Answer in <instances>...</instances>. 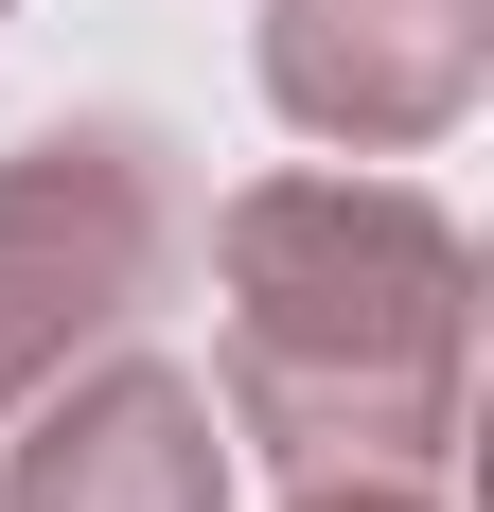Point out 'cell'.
I'll return each mask as SVG.
<instances>
[{"label": "cell", "instance_id": "1", "mask_svg": "<svg viewBox=\"0 0 494 512\" xmlns=\"http://www.w3.org/2000/svg\"><path fill=\"white\" fill-rule=\"evenodd\" d=\"M230 424L283 477H424L477 371V248L406 177H247L212 212Z\"/></svg>", "mask_w": 494, "mask_h": 512}, {"label": "cell", "instance_id": "2", "mask_svg": "<svg viewBox=\"0 0 494 512\" xmlns=\"http://www.w3.org/2000/svg\"><path fill=\"white\" fill-rule=\"evenodd\" d=\"M177 265V159L159 124H36L0 142V424L36 407L53 371H89Z\"/></svg>", "mask_w": 494, "mask_h": 512}, {"label": "cell", "instance_id": "3", "mask_svg": "<svg viewBox=\"0 0 494 512\" xmlns=\"http://www.w3.org/2000/svg\"><path fill=\"white\" fill-rule=\"evenodd\" d=\"M247 36H265V106L353 159L442 142L494 89V0H247Z\"/></svg>", "mask_w": 494, "mask_h": 512}, {"label": "cell", "instance_id": "4", "mask_svg": "<svg viewBox=\"0 0 494 512\" xmlns=\"http://www.w3.org/2000/svg\"><path fill=\"white\" fill-rule=\"evenodd\" d=\"M0 512H230V424L195 371L106 336L89 371H53L0 424Z\"/></svg>", "mask_w": 494, "mask_h": 512}, {"label": "cell", "instance_id": "5", "mask_svg": "<svg viewBox=\"0 0 494 512\" xmlns=\"http://www.w3.org/2000/svg\"><path fill=\"white\" fill-rule=\"evenodd\" d=\"M300 512H442L424 477H300Z\"/></svg>", "mask_w": 494, "mask_h": 512}]
</instances>
